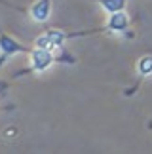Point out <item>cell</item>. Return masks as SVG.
Returning a JSON list of instances; mask_svg holds the SVG:
<instances>
[{
  "mask_svg": "<svg viewBox=\"0 0 152 154\" xmlns=\"http://www.w3.org/2000/svg\"><path fill=\"white\" fill-rule=\"evenodd\" d=\"M108 23H107V29L110 32H126L127 29H129V17H127V14L124 10H120V11H114V14H108Z\"/></svg>",
  "mask_w": 152,
  "mask_h": 154,
  "instance_id": "obj_2",
  "label": "cell"
},
{
  "mask_svg": "<svg viewBox=\"0 0 152 154\" xmlns=\"http://www.w3.org/2000/svg\"><path fill=\"white\" fill-rule=\"evenodd\" d=\"M0 50L4 51V55H10V53H17V51H29L27 48H23L21 44H17L15 40H11L8 36H0Z\"/></svg>",
  "mask_w": 152,
  "mask_h": 154,
  "instance_id": "obj_4",
  "label": "cell"
},
{
  "mask_svg": "<svg viewBox=\"0 0 152 154\" xmlns=\"http://www.w3.org/2000/svg\"><path fill=\"white\" fill-rule=\"evenodd\" d=\"M34 48H38V50H50V51H51V50H53V46H51L48 34H42V36L36 38V42H34Z\"/></svg>",
  "mask_w": 152,
  "mask_h": 154,
  "instance_id": "obj_8",
  "label": "cell"
},
{
  "mask_svg": "<svg viewBox=\"0 0 152 154\" xmlns=\"http://www.w3.org/2000/svg\"><path fill=\"white\" fill-rule=\"evenodd\" d=\"M99 2H101V6L105 8L107 14L120 11V10H124V6H126V0H99Z\"/></svg>",
  "mask_w": 152,
  "mask_h": 154,
  "instance_id": "obj_5",
  "label": "cell"
},
{
  "mask_svg": "<svg viewBox=\"0 0 152 154\" xmlns=\"http://www.w3.org/2000/svg\"><path fill=\"white\" fill-rule=\"evenodd\" d=\"M46 34H48V38H50V42H51V46H53V48H59V46H63V42H65V38H67V34L61 32V31H48Z\"/></svg>",
  "mask_w": 152,
  "mask_h": 154,
  "instance_id": "obj_7",
  "label": "cell"
},
{
  "mask_svg": "<svg viewBox=\"0 0 152 154\" xmlns=\"http://www.w3.org/2000/svg\"><path fill=\"white\" fill-rule=\"evenodd\" d=\"M53 55H51L50 50H38L34 48L31 51V70H36V72H42V70L50 69L51 63H53Z\"/></svg>",
  "mask_w": 152,
  "mask_h": 154,
  "instance_id": "obj_1",
  "label": "cell"
},
{
  "mask_svg": "<svg viewBox=\"0 0 152 154\" xmlns=\"http://www.w3.org/2000/svg\"><path fill=\"white\" fill-rule=\"evenodd\" d=\"M137 70H139L141 76H150L152 74V55H144V57L139 59Z\"/></svg>",
  "mask_w": 152,
  "mask_h": 154,
  "instance_id": "obj_6",
  "label": "cell"
},
{
  "mask_svg": "<svg viewBox=\"0 0 152 154\" xmlns=\"http://www.w3.org/2000/svg\"><path fill=\"white\" fill-rule=\"evenodd\" d=\"M50 8H51V0H38L31 8L32 19L34 21H46L50 17Z\"/></svg>",
  "mask_w": 152,
  "mask_h": 154,
  "instance_id": "obj_3",
  "label": "cell"
}]
</instances>
